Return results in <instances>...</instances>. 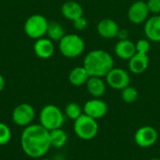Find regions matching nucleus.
I'll return each instance as SVG.
<instances>
[{
	"label": "nucleus",
	"instance_id": "nucleus-1",
	"mask_svg": "<svg viewBox=\"0 0 160 160\" xmlns=\"http://www.w3.org/2000/svg\"><path fill=\"white\" fill-rule=\"evenodd\" d=\"M21 146L29 158H42L52 147L50 131L40 124H31L25 127L21 136Z\"/></svg>",
	"mask_w": 160,
	"mask_h": 160
},
{
	"label": "nucleus",
	"instance_id": "nucleus-2",
	"mask_svg": "<svg viewBox=\"0 0 160 160\" xmlns=\"http://www.w3.org/2000/svg\"><path fill=\"white\" fill-rule=\"evenodd\" d=\"M113 65L112 56L104 50H93L85 55L83 60V68L90 77H106Z\"/></svg>",
	"mask_w": 160,
	"mask_h": 160
},
{
	"label": "nucleus",
	"instance_id": "nucleus-3",
	"mask_svg": "<svg viewBox=\"0 0 160 160\" xmlns=\"http://www.w3.org/2000/svg\"><path fill=\"white\" fill-rule=\"evenodd\" d=\"M64 121L65 116L62 111L55 105L48 104L39 112V124L49 131L60 128Z\"/></svg>",
	"mask_w": 160,
	"mask_h": 160
},
{
	"label": "nucleus",
	"instance_id": "nucleus-4",
	"mask_svg": "<svg viewBox=\"0 0 160 160\" xmlns=\"http://www.w3.org/2000/svg\"><path fill=\"white\" fill-rule=\"evenodd\" d=\"M85 48L84 40L77 34H68L59 41V50L63 56L67 58H76L80 56Z\"/></svg>",
	"mask_w": 160,
	"mask_h": 160
},
{
	"label": "nucleus",
	"instance_id": "nucleus-5",
	"mask_svg": "<svg viewBox=\"0 0 160 160\" xmlns=\"http://www.w3.org/2000/svg\"><path fill=\"white\" fill-rule=\"evenodd\" d=\"M74 132L83 141L94 139L98 132V124L96 119L82 113L74 121Z\"/></svg>",
	"mask_w": 160,
	"mask_h": 160
},
{
	"label": "nucleus",
	"instance_id": "nucleus-6",
	"mask_svg": "<svg viewBox=\"0 0 160 160\" xmlns=\"http://www.w3.org/2000/svg\"><path fill=\"white\" fill-rule=\"evenodd\" d=\"M48 23L49 22L43 15L41 14L31 15L25 21L24 32L29 38L33 39H38L46 35Z\"/></svg>",
	"mask_w": 160,
	"mask_h": 160
},
{
	"label": "nucleus",
	"instance_id": "nucleus-7",
	"mask_svg": "<svg viewBox=\"0 0 160 160\" xmlns=\"http://www.w3.org/2000/svg\"><path fill=\"white\" fill-rule=\"evenodd\" d=\"M35 109L28 103L19 104L12 112V121L18 127H27L31 125L35 118Z\"/></svg>",
	"mask_w": 160,
	"mask_h": 160
},
{
	"label": "nucleus",
	"instance_id": "nucleus-8",
	"mask_svg": "<svg viewBox=\"0 0 160 160\" xmlns=\"http://www.w3.org/2000/svg\"><path fill=\"white\" fill-rule=\"evenodd\" d=\"M106 82L110 87L115 90H123L130 83V76L128 71L120 68H112L106 75Z\"/></svg>",
	"mask_w": 160,
	"mask_h": 160
},
{
	"label": "nucleus",
	"instance_id": "nucleus-9",
	"mask_svg": "<svg viewBox=\"0 0 160 160\" xmlns=\"http://www.w3.org/2000/svg\"><path fill=\"white\" fill-rule=\"evenodd\" d=\"M158 138V134L157 129L150 126L140 128L134 135V141L136 144L142 148H148L153 146L157 142Z\"/></svg>",
	"mask_w": 160,
	"mask_h": 160
},
{
	"label": "nucleus",
	"instance_id": "nucleus-10",
	"mask_svg": "<svg viewBox=\"0 0 160 160\" xmlns=\"http://www.w3.org/2000/svg\"><path fill=\"white\" fill-rule=\"evenodd\" d=\"M149 13L147 3L142 0H138L130 5L128 10V18L133 24H141L147 21Z\"/></svg>",
	"mask_w": 160,
	"mask_h": 160
},
{
	"label": "nucleus",
	"instance_id": "nucleus-11",
	"mask_svg": "<svg viewBox=\"0 0 160 160\" xmlns=\"http://www.w3.org/2000/svg\"><path fill=\"white\" fill-rule=\"evenodd\" d=\"M83 113L98 120L104 117L108 112V105L100 98H93L88 100L83 106Z\"/></svg>",
	"mask_w": 160,
	"mask_h": 160
},
{
	"label": "nucleus",
	"instance_id": "nucleus-12",
	"mask_svg": "<svg viewBox=\"0 0 160 160\" xmlns=\"http://www.w3.org/2000/svg\"><path fill=\"white\" fill-rule=\"evenodd\" d=\"M119 30L120 28L118 23L114 20L110 18H105L100 20L97 25L98 34L106 39H112L116 38Z\"/></svg>",
	"mask_w": 160,
	"mask_h": 160
},
{
	"label": "nucleus",
	"instance_id": "nucleus-13",
	"mask_svg": "<svg viewBox=\"0 0 160 160\" xmlns=\"http://www.w3.org/2000/svg\"><path fill=\"white\" fill-rule=\"evenodd\" d=\"M34 52L36 55L41 59L50 58L54 52V45L52 40L48 38H40L36 39L34 44Z\"/></svg>",
	"mask_w": 160,
	"mask_h": 160
},
{
	"label": "nucleus",
	"instance_id": "nucleus-14",
	"mask_svg": "<svg viewBox=\"0 0 160 160\" xmlns=\"http://www.w3.org/2000/svg\"><path fill=\"white\" fill-rule=\"evenodd\" d=\"M144 34L147 39L160 42V15H154L147 19L144 24Z\"/></svg>",
	"mask_w": 160,
	"mask_h": 160
},
{
	"label": "nucleus",
	"instance_id": "nucleus-15",
	"mask_svg": "<svg viewBox=\"0 0 160 160\" xmlns=\"http://www.w3.org/2000/svg\"><path fill=\"white\" fill-rule=\"evenodd\" d=\"M149 66V57L145 53L136 52L128 60V68L133 74L143 73Z\"/></svg>",
	"mask_w": 160,
	"mask_h": 160
},
{
	"label": "nucleus",
	"instance_id": "nucleus-16",
	"mask_svg": "<svg viewBox=\"0 0 160 160\" xmlns=\"http://www.w3.org/2000/svg\"><path fill=\"white\" fill-rule=\"evenodd\" d=\"M61 13L64 18L69 21H75L76 19L83 16L82 7L76 1L69 0L65 2L61 7Z\"/></svg>",
	"mask_w": 160,
	"mask_h": 160
},
{
	"label": "nucleus",
	"instance_id": "nucleus-17",
	"mask_svg": "<svg viewBox=\"0 0 160 160\" xmlns=\"http://www.w3.org/2000/svg\"><path fill=\"white\" fill-rule=\"evenodd\" d=\"M114 52L117 57L123 60H129L136 53L135 43L130 39L119 40L114 47Z\"/></svg>",
	"mask_w": 160,
	"mask_h": 160
},
{
	"label": "nucleus",
	"instance_id": "nucleus-18",
	"mask_svg": "<svg viewBox=\"0 0 160 160\" xmlns=\"http://www.w3.org/2000/svg\"><path fill=\"white\" fill-rule=\"evenodd\" d=\"M85 85L89 94L96 98H99L105 94L106 84L100 77H90Z\"/></svg>",
	"mask_w": 160,
	"mask_h": 160
},
{
	"label": "nucleus",
	"instance_id": "nucleus-19",
	"mask_svg": "<svg viewBox=\"0 0 160 160\" xmlns=\"http://www.w3.org/2000/svg\"><path fill=\"white\" fill-rule=\"evenodd\" d=\"M90 75L86 71V69L82 67H76L74 68L68 75L69 82L74 86H82L86 84L87 81L89 80Z\"/></svg>",
	"mask_w": 160,
	"mask_h": 160
},
{
	"label": "nucleus",
	"instance_id": "nucleus-20",
	"mask_svg": "<svg viewBox=\"0 0 160 160\" xmlns=\"http://www.w3.org/2000/svg\"><path fill=\"white\" fill-rule=\"evenodd\" d=\"M46 35L48 36V38L52 41H60L66 34L64 27L59 22L52 21L48 23Z\"/></svg>",
	"mask_w": 160,
	"mask_h": 160
},
{
	"label": "nucleus",
	"instance_id": "nucleus-21",
	"mask_svg": "<svg viewBox=\"0 0 160 160\" xmlns=\"http://www.w3.org/2000/svg\"><path fill=\"white\" fill-rule=\"evenodd\" d=\"M68 141L67 133L60 128L50 131V142L52 147L62 148Z\"/></svg>",
	"mask_w": 160,
	"mask_h": 160
},
{
	"label": "nucleus",
	"instance_id": "nucleus-22",
	"mask_svg": "<svg viewBox=\"0 0 160 160\" xmlns=\"http://www.w3.org/2000/svg\"><path fill=\"white\" fill-rule=\"evenodd\" d=\"M82 109L81 108V106L76 103V102H70L68 103L66 108H65V113L66 115L71 119V120H77L83 112H82Z\"/></svg>",
	"mask_w": 160,
	"mask_h": 160
},
{
	"label": "nucleus",
	"instance_id": "nucleus-23",
	"mask_svg": "<svg viewBox=\"0 0 160 160\" xmlns=\"http://www.w3.org/2000/svg\"><path fill=\"white\" fill-rule=\"evenodd\" d=\"M121 97L126 103H134L139 98V92L134 86L128 85L122 90Z\"/></svg>",
	"mask_w": 160,
	"mask_h": 160
},
{
	"label": "nucleus",
	"instance_id": "nucleus-24",
	"mask_svg": "<svg viewBox=\"0 0 160 160\" xmlns=\"http://www.w3.org/2000/svg\"><path fill=\"white\" fill-rule=\"evenodd\" d=\"M10 139H11L10 128L5 123L0 122V145H5L8 143Z\"/></svg>",
	"mask_w": 160,
	"mask_h": 160
},
{
	"label": "nucleus",
	"instance_id": "nucleus-25",
	"mask_svg": "<svg viewBox=\"0 0 160 160\" xmlns=\"http://www.w3.org/2000/svg\"><path fill=\"white\" fill-rule=\"evenodd\" d=\"M136 46V52H140V53H145L147 54V52L150 51V42L149 39L147 38H142L140 40H138L135 43Z\"/></svg>",
	"mask_w": 160,
	"mask_h": 160
},
{
	"label": "nucleus",
	"instance_id": "nucleus-26",
	"mask_svg": "<svg viewBox=\"0 0 160 160\" xmlns=\"http://www.w3.org/2000/svg\"><path fill=\"white\" fill-rule=\"evenodd\" d=\"M73 26L78 31H83L88 26V21L86 18L82 16V17L76 19L75 21H73Z\"/></svg>",
	"mask_w": 160,
	"mask_h": 160
},
{
	"label": "nucleus",
	"instance_id": "nucleus-27",
	"mask_svg": "<svg viewBox=\"0 0 160 160\" xmlns=\"http://www.w3.org/2000/svg\"><path fill=\"white\" fill-rule=\"evenodd\" d=\"M146 3L151 13L156 15L160 14V0H148Z\"/></svg>",
	"mask_w": 160,
	"mask_h": 160
},
{
	"label": "nucleus",
	"instance_id": "nucleus-28",
	"mask_svg": "<svg viewBox=\"0 0 160 160\" xmlns=\"http://www.w3.org/2000/svg\"><path fill=\"white\" fill-rule=\"evenodd\" d=\"M128 37H129V33L127 29H120L116 38H118L119 40H125V39H129Z\"/></svg>",
	"mask_w": 160,
	"mask_h": 160
},
{
	"label": "nucleus",
	"instance_id": "nucleus-29",
	"mask_svg": "<svg viewBox=\"0 0 160 160\" xmlns=\"http://www.w3.org/2000/svg\"><path fill=\"white\" fill-rule=\"evenodd\" d=\"M5 85H6V82H5V79L4 77L2 76V74L0 73V92H2L5 88Z\"/></svg>",
	"mask_w": 160,
	"mask_h": 160
},
{
	"label": "nucleus",
	"instance_id": "nucleus-30",
	"mask_svg": "<svg viewBox=\"0 0 160 160\" xmlns=\"http://www.w3.org/2000/svg\"><path fill=\"white\" fill-rule=\"evenodd\" d=\"M149 160H160L159 158H151V159H149Z\"/></svg>",
	"mask_w": 160,
	"mask_h": 160
},
{
	"label": "nucleus",
	"instance_id": "nucleus-31",
	"mask_svg": "<svg viewBox=\"0 0 160 160\" xmlns=\"http://www.w3.org/2000/svg\"><path fill=\"white\" fill-rule=\"evenodd\" d=\"M41 160H52V159H48V158H44V159H41Z\"/></svg>",
	"mask_w": 160,
	"mask_h": 160
}]
</instances>
